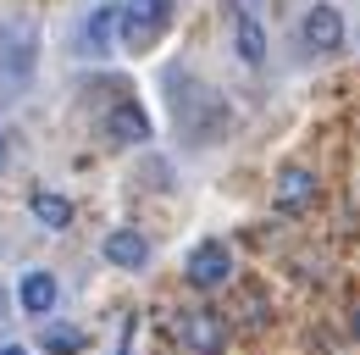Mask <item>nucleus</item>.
I'll return each instance as SVG.
<instances>
[{"label": "nucleus", "mask_w": 360, "mask_h": 355, "mask_svg": "<svg viewBox=\"0 0 360 355\" xmlns=\"http://www.w3.org/2000/svg\"><path fill=\"white\" fill-rule=\"evenodd\" d=\"M172 106H178V123H183V133H188L194 144H211V139H222L227 123H233L227 100L217 94V89L194 84V78H178V84H172Z\"/></svg>", "instance_id": "f257e3e1"}, {"label": "nucleus", "mask_w": 360, "mask_h": 355, "mask_svg": "<svg viewBox=\"0 0 360 355\" xmlns=\"http://www.w3.org/2000/svg\"><path fill=\"white\" fill-rule=\"evenodd\" d=\"M167 23H172V0H128L122 6V50H150V44L167 34Z\"/></svg>", "instance_id": "f03ea898"}, {"label": "nucleus", "mask_w": 360, "mask_h": 355, "mask_svg": "<svg viewBox=\"0 0 360 355\" xmlns=\"http://www.w3.org/2000/svg\"><path fill=\"white\" fill-rule=\"evenodd\" d=\"M34 56H39L34 28H22V23L0 28V73H6L11 84H28V73H34Z\"/></svg>", "instance_id": "7ed1b4c3"}, {"label": "nucleus", "mask_w": 360, "mask_h": 355, "mask_svg": "<svg viewBox=\"0 0 360 355\" xmlns=\"http://www.w3.org/2000/svg\"><path fill=\"white\" fill-rule=\"evenodd\" d=\"M178 333H183V350L188 355H222L227 350V322L217 311H188Z\"/></svg>", "instance_id": "20e7f679"}, {"label": "nucleus", "mask_w": 360, "mask_h": 355, "mask_svg": "<svg viewBox=\"0 0 360 355\" xmlns=\"http://www.w3.org/2000/svg\"><path fill=\"white\" fill-rule=\"evenodd\" d=\"M227 278H233V250H227L222 239H205V244L188 256V283H194V289H222Z\"/></svg>", "instance_id": "39448f33"}, {"label": "nucleus", "mask_w": 360, "mask_h": 355, "mask_svg": "<svg viewBox=\"0 0 360 355\" xmlns=\"http://www.w3.org/2000/svg\"><path fill=\"white\" fill-rule=\"evenodd\" d=\"M316 200V173L311 167H283L277 173V189H271V206L277 211H305Z\"/></svg>", "instance_id": "423d86ee"}, {"label": "nucleus", "mask_w": 360, "mask_h": 355, "mask_svg": "<svg viewBox=\"0 0 360 355\" xmlns=\"http://www.w3.org/2000/svg\"><path fill=\"white\" fill-rule=\"evenodd\" d=\"M300 39L311 44V50H338V44H344V17H338L333 6H311V11L300 17Z\"/></svg>", "instance_id": "0eeeda50"}, {"label": "nucleus", "mask_w": 360, "mask_h": 355, "mask_svg": "<svg viewBox=\"0 0 360 355\" xmlns=\"http://www.w3.org/2000/svg\"><path fill=\"white\" fill-rule=\"evenodd\" d=\"M117 28H122V6H94L89 17H84V28H78V50H89V56L111 50Z\"/></svg>", "instance_id": "6e6552de"}, {"label": "nucleus", "mask_w": 360, "mask_h": 355, "mask_svg": "<svg viewBox=\"0 0 360 355\" xmlns=\"http://www.w3.org/2000/svg\"><path fill=\"white\" fill-rule=\"evenodd\" d=\"M105 261L122 266V272H139V266L150 261V239H144L139 228H117V233H105Z\"/></svg>", "instance_id": "1a4fd4ad"}, {"label": "nucleus", "mask_w": 360, "mask_h": 355, "mask_svg": "<svg viewBox=\"0 0 360 355\" xmlns=\"http://www.w3.org/2000/svg\"><path fill=\"white\" fill-rule=\"evenodd\" d=\"M105 133H111L117 144H144V139H150V117L139 111V100H117V106L105 111Z\"/></svg>", "instance_id": "9d476101"}, {"label": "nucleus", "mask_w": 360, "mask_h": 355, "mask_svg": "<svg viewBox=\"0 0 360 355\" xmlns=\"http://www.w3.org/2000/svg\"><path fill=\"white\" fill-rule=\"evenodd\" d=\"M56 294H61V289H56L50 272H28V278H22V311H28V316H50V311H56Z\"/></svg>", "instance_id": "9b49d317"}, {"label": "nucleus", "mask_w": 360, "mask_h": 355, "mask_svg": "<svg viewBox=\"0 0 360 355\" xmlns=\"http://www.w3.org/2000/svg\"><path fill=\"white\" fill-rule=\"evenodd\" d=\"M39 350L45 355H78L84 350V333L67 328V322H45V328H39Z\"/></svg>", "instance_id": "f8f14e48"}, {"label": "nucleus", "mask_w": 360, "mask_h": 355, "mask_svg": "<svg viewBox=\"0 0 360 355\" xmlns=\"http://www.w3.org/2000/svg\"><path fill=\"white\" fill-rule=\"evenodd\" d=\"M34 217L45 222V228H72V200H67V194L39 189V194H34Z\"/></svg>", "instance_id": "ddd939ff"}, {"label": "nucleus", "mask_w": 360, "mask_h": 355, "mask_svg": "<svg viewBox=\"0 0 360 355\" xmlns=\"http://www.w3.org/2000/svg\"><path fill=\"white\" fill-rule=\"evenodd\" d=\"M238 56H244L250 67H261V56H266V34H261L255 17H238Z\"/></svg>", "instance_id": "4468645a"}, {"label": "nucleus", "mask_w": 360, "mask_h": 355, "mask_svg": "<svg viewBox=\"0 0 360 355\" xmlns=\"http://www.w3.org/2000/svg\"><path fill=\"white\" fill-rule=\"evenodd\" d=\"M6 161H11V139L0 133V167H6Z\"/></svg>", "instance_id": "2eb2a0df"}, {"label": "nucleus", "mask_w": 360, "mask_h": 355, "mask_svg": "<svg viewBox=\"0 0 360 355\" xmlns=\"http://www.w3.org/2000/svg\"><path fill=\"white\" fill-rule=\"evenodd\" d=\"M0 355H28V350H22V344H6V350H0Z\"/></svg>", "instance_id": "dca6fc26"}, {"label": "nucleus", "mask_w": 360, "mask_h": 355, "mask_svg": "<svg viewBox=\"0 0 360 355\" xmlns=\"http://www.w3.org/2000/svg\"><path fill=\"white\" fill-rule=\"evenodd\" d=\"M349 322H355V339H360V306H355V316H349Z\"/></svg>", "instance_id": "f3484780"}, {"label": "nucleus", "mask_w": 360, "mask_h": 355, "mask_svg": "<svg viewBox=\"0 0 360 355\" xmlns=\"http://www.w3.org/2000/svg\"><path fill=\"white\" fill-rule=\"evenodd\" d=\"M0 322H6V289H0Z\"/></svg>", "instance_id": "a211bd4d"}]
</instances>
